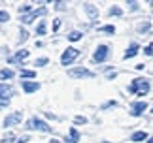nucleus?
I'll return each instance as SVG.
<instances>
[{
  "mask_svg": "<svg viewBox=\"0 0 153 143\" xmlns=\"http://www.w3.org/2000/svg\"><path fill=\"white\" fill-rule=\"evenodd\" d=\"M128 91H131L132 94L144 96V94L149 91V83L146 81V79H134V81L131 83V87H128Z\"/></svg>",
  "mask_w": 153,
  "mask_h": 143,
  "instance_id": "obj_1",
  "label": "nucleus"
},
{
  "mask_svg": "<svg viewBox=\"0 0 153 143\" xmlns=\"http://www.w3.org/2000/svg\"><path fill=\"white\" fill-rule=\"evenodd\" d=\"M78 57H79V51L76 49V47H68V49L62 53V57H61V62L64 64V66H66V64L74 62V60H76Z\"/></svg>",
  "mask_w": 153,
  "mask_h": 143,
  "instance_id": "obj_2",
  "label": "nucleus"
},
{
  "mask_svg": "<svg viewBox=\"0 0 153 143\" xmlns=\"http://www.w3.org/2000/svg\"><path fill=\"white\" fill-rule=\"evenodd\" d=\"M27 128H30V130H40V132H49V130H51V126H48L44 121H40V119H36V117L28 121V126H27Z\"/></svg>",
  "mask_w": 153,
  "mask_h": 143,
  "instance_id": "obj_3",
  "label": "nucleus"
},
{
  "mask_svg": "<svg viewBox=\"0 0 153 143\" xmlns=\"http://www.w3.org/2000/svg\"><path fill=\"white\" fill-rule=\"evenodd\" d=\"M21 121H23V113H21V111H15V113H11V115L6 117L4 124H6V126H13V124L21 122Z\"/></svg>",
  "mask_w": 153,
  "mask_h": 143,
  "instance_id": "obj_4",
  "label": "nucleus"
},
{
  "mask_svg": "<svg viewBox=\"0 0 153 143\" xmlns=\"http://www.w3.org/2000/svg\"><path fill=\"white\" fill-rule=\"evenodd\" d=\"M68 75L70 77H93V72L85 70V68H74L68 72Z\"/></svg>",
  "mask_w": 153,
  "mask_h": 143,
  "instance_id": "obj_5",
  "label": "nucleus"
},
{
  "mask_svg": "<svg viewBox=\"0 0 153 143\" xmlns=\"http://www.w3.org/2000/svg\"><path fill=\"white\" fill-rule=\"evenodd\" d=\"M106 57H108V45H100L93 58H95L97 62H102V60H106Z\"/></svg>",
  "mask_w": 153,
  "mask_h": 143,
  "instance_id": "obj_6",
  "label": "nucleus"
},
{
  "mask_svg": "<svg viewBox=\"0 0 153 143\" xmlns=\"http://www.w3.org/2000/svg\"><path fill=\"white\" fill-rule=\"evenodd\" d=\"M146 109H148V104H146V102H136V104L132 105V111L131 113H132L134 117H138V115H142Z\"/></svg>",
  "mask_w": 153,
  "mask_h": 143,
  "instance_id": "obj_7",
  "label": "nucleus"
},
{
  "mask_svg": "<svg viewBox=\"0 0 153 143\" xmlns=\"http://www.w3.org/2000/svg\"><path fill=\"white\" fill-rule=\"evenodd\" d=\"M44 13H45V8H40V10H36V11H32L28 17H25V19H23V23H27V25H28V23H32L38 15H44Z\"/></svg>",
  "mask_w": 153,
  "mask_h": 143,
  "instance_id": "obj_8",
  "label": "nucleus"
},
{
  "mask_svg": "<svg viewBox=\"0 0 153 143\" xmlns=\"http://www.w3.org/2000/svg\"><path fill=\"white\" fill-rule=\"evenodd\" d=\"M38 83H34V81H23V91L25 92H34V91H38Z\"/></svg>",
  "mask_w": 153,
  "mask_h": 143,
  "instance_id": "obj_9",
  "label": "nucleus"
},
{
  "mask_svg": "<svg viewBox=\"0 0 153 143\" xmlns=\"http://www.w3.org/2000/svg\"><path fill=\"white\" fill-rule=\"evenodd\" d=\"M13 92L11 91V87H8V85H0V100H8V96Z\"/></svg>",
  "mask_w": 153,
  "mask_h": 143,
  "instance_id": "obj_10",
  "label": "nucleus"
},
{
  "mask_svg": "<svg viewBox=\"0 0 153 143\" xmlns=\"http://www.w3.org/2000/svg\"><path fill=\"white\" fill-rule=\"evenodd\" d=\"M27 57H28V51H25V49H23V51H19V53H17L15 57H11V58H10V62H19V60H25Z\"/></svg>",
  "mask_w": 153,
  "mask_h": 143,
  "instance_id": "obj_11",
  "label": "nucleus"
},
{
  "mask_svg": "<svg viewBox=\"0 0 153 143\" xmlns=\"http://www.w3.org/2000/svg\"><path fill=\"white\" fill-rule=\"evenodd\" d=\"M78 139H79L78 130H76V128H70V139H68V143H78Z\"/></svg>",
  "mask_w": 153,
  "mask_h": 143,
  "instance_id": "obj_12",
  "label": "nucleus"
},
{
  "mask_svg": "<svg viewBox=\"0 0 153 143\" xmlns=\"http://www.w3.org/2000/svg\"><path fill=\"white\" fill-rule=\"evenodd\" d=\"M136 53H138V45H136V43H132L131 47H128V51L125 53V58H131V57L136 55Z\"/></svg>",
  "mask_w": 153,
  "mask_h": 143,
  "instance_id": "obj_13",
  "label": "nucleus"
},
{
  "mask_svg": "<svg viewBox=\"0 0 153 143\" xmlns=\"http://www.w3.org/2000/svg\"><path fill=\"white\" fill-rule=\"evenodd\" d=\"M11 77H13V72H11L10 68H6V70L0 72V79H11Z\"/></svg>",
  "mask_w": 153,
  "mask_h": 143,
  "instance_id": "obj_14",
  "label": "nucleus"
},
{
  "mask_svg": "<svg viewBox=\"0 0 153 143\" xmlns=\"http://www.w3.org/2000/svg\"><path fill=\"white\" fill-rule=\"evenodd\" d=\"M148 138V134L146 132H136V134H132V141H142Z\"/></svg>",
  "mask_w": 153,
  "mask_h": 143,
  "instance_id": "obj_15",
  "label": "nucleus"
},
{
  "mask_svg": "<svg viewBox=\"0 0 153 143\" xmlns=\"http://www.w3.org/2000/svg\"><path fill=\"white\" fill-rule=\"evenodd\" d=\"M85 10H87V13H89L91 17H97V13H98L97 8H95V6H91V4H85Z\"/></svg>",
  "mask_w": 153,
  "mask_h": 143,
  "instance_id": "obj_16",
  "label": "nucleus"
},
{
  "mask_svg": "<svg viewBox=\"0 0 153 143\" xmlns=\"http://www.w3.org/2000/svg\"><path fill=\"white\" fill-rule=\"evenodd\" d=\"M79 38H81V32H78V30H74V32L68 34V40H70V41H78Z\"/></svg>",
  "mask_w": 153,
  "mask_h": 143,
  "instance_id": "obj_17",
  "label": "nucleus"
},
{
  "mask_svg": "<svg viewBox=\"0 0 153 143\" xmlns=\"http://www.w3.org/2000/svg\"><path fill=\"white\" fill-rule=\"evenodd\" d=\"M36 32H38L40 36H44V34H45V23H44V21H40V25H38V28H36Z\"/></svg>",
  "mask_w": 153,
  "mask_h": 143,
  "instance_id": "obj_18",
  "label": "nucleus"
},
{
  "mask_svg": "<svg viewBox=\"0 0 153 143\" xmlns=\"http://www.w3.org/2000/svg\"><path fill=\"white\" fill-rule=\"evenodd\" d=\"M36 74H34L32 70H21V77H34Z\"/></svg>",
  "mask_w": 153,
  "mask_h": 143,
  "instance_id": "obj_19",
  "label": "nucleus"
},
{
  "mask_svg": "<svg viewBox=\"0 0 153 143\" xmlns=\"http://www.w3.org/2000/svg\"><path fill=\"white\" fill-rule=\"evenodd\" d=\"M11 141H13V134L8 132V134H6L4 138H2V143H11Z\"/></svg>",
  "mask_w": 153,
  "mask_h": 143,
  "instance_id": "obj_20",
  "label": "nucleus"
},
{
  "mask_svg": "<svg viewBox=\"0 0 153 143\" xmlns=\"http://www.w3.org/2000/svg\"><path fill=\"white\" fill-rule=\"evenodd\" d=\"M4 21H10V13H8V11H0V23H4Z\"/></svg>",
  "mask_w": 153,
  "mask_h": 143,
  "instance_id": "obj_21",
  "label": "nucleus"
},
{
  "mask_svg": "<svg viewBox=\"0 0 153 143\" xmlns=\"http://www.w3.org/2000/svg\"><path fill=\"white\" fill-rule=\"evenodd\" d=\"M27 11H30V6H28V4L19 6V13H27Z\"/></svg>",
  "mask_w": 153,
  "mask_h": 143,
  "instance_id": "obj_22",
  "label": "nucleus"
},
{
  "mask_svg": "<svg viewBox=\"0 0 153 143\" xmlns=\"http://www.w3.org/2000/svg\"><path fill=\"white\" fill-rule=\"evenodd\" d=\"M100 30H102V32H108V34H114V32H115V28H114V27H102Z\"/></svg>",
  "mask_w": 153,
  "mask_h": 143,
  "instance_id": "obj_23",
  "label": "nucleus"
},
{
  "mask_svg": "<svg viewBox=\"0 0 153 143\" xmlns=\"http://www.w3.org/2000/svg\"><path fill=\"white\" fill-rule=\"evenodd\" d=\"M110 15H121V10L119 8H111L110 10Z\"/></svg>",
  "mask_w": 153,
  "mask_h": 143,
  "instance_id": "obj_24",
  "label": "nucleus"
},
{
  "mask_svg": "<svg viewBox=\"0 0 153 143\" xmlns=\"http://www.w3.org/2000/svg\"><path fill=\"white\" fill-rule=\"evenodd\" d=\"M144 53H146V55H153V45H148V47H146V49H144Z\"/></svg>",
  "mask_w": 153,
  "mask_h": 143,
  "instance_id": "obj_25",
  "label": "nucleus"
},
{
  "mask_svg": "<svg viewBox=\"0 0 153 143\" xmlns=\"http://www.w3.org/2000/svg\"><path fill=\"white\" fill-rule=\"evenodd\" d=\"M48 64V58H40V60H36V66H45Z\"/></svg>",
  "mask_w": 153,
  "mask_h": 143,
  "instance_id": "obj_26",
  "label": "nucleus"
},
{
  "mask_svg": "<svg viewBox=\"0 0 153 143\" xmlns=\"http://www.w3.org/2000/svg\"><path fill=\"white\" fill-rule=\"evenodd\" d=\"M59 27H61V21L55 19V23H53V30H59Z\"/></svg>",
  "mask_w": 153,
  "mask_h": 143,
  "instance_id": "obj_27",
  "label": "nucleus"
},
{
  "mask_svg": "<svg viewBox=\"0 0 153 143\" xmlns=\"http://www.w3.org/2000/svg\"><path fill=\"white\" fill-rule=\"evenodd\" d=\"M76 122H83V124H85L87 119H85V117H76Z\"/></svg>",
  "mask_w": 153,
  "mask_h": 143,
  "instance_id": "obj_28",
  "label": "nucleus"
},
{
  "mask_svg": "<svg viewBox=\"0 0 153 143\" xmlns=\"http://www.w3.org/2000/svg\"><path fill=\"white\" fill-rule=\"evenodd\" d=\"M27 141H28V136H23V138H19L17 143H27Z\"/></svg>",
  "mask_w": 153,
  "mask_h": 143,
  "instance_id": "obj_29",
  "label": "nucleus"
},
{
  "mask_svg": "<svg viewBox=\"0 0 153 143\" xmlns=\"http://www.w3.org/2000/svg\"><path fill=\"white\" fill-rule=\"evenodd\" d=\"M49 143H61V141H59V139H51Z\"/></svg>",
  "mask_w": 153,
  "mask_h": 143,
  "instance_id": "obj_30",
  "label": "nucleus"
},
{
  "mask_svg": "<svg viewBox=\"0 0 153 143\" xmlns=\"http://www.w3.org/2000/svg\"><path fill=\"white\" fill-rule=\"evenodd\" d=\"M148 143H153V138H151V139H149V141H148Z\"/></svg>",
  "mask_w": 153,
  "mask_h": 143,
  "instance_id": "obj_31",
  "label": "nucleus"
}]
</instances>
